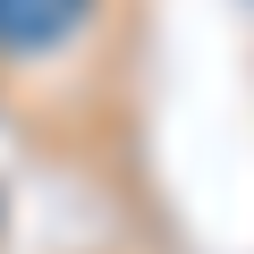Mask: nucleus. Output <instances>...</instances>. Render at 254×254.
<instances>
[{
  "label": "nucleus",
  "mask_w": 254,
  "mask_h": 254,
  "mask_svg": "<svg viewBox=\"0 0 254 254\" xmlns=\"http://www.w3.org/2000/svg\"><path fill=\"white\" fill-rule=\"evenodd\" d=\"M93 17V0H0V60H43Z\"/></svg>",
  "instance_id": "f257e3e1"
}]
</instances>
